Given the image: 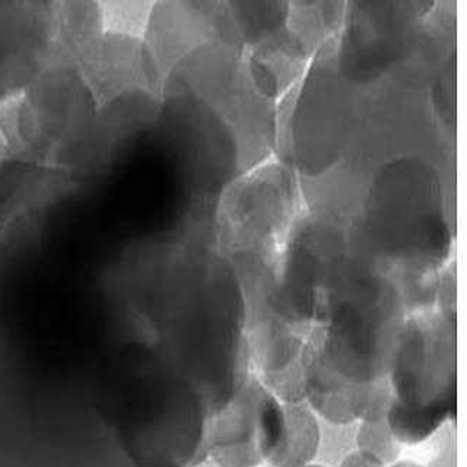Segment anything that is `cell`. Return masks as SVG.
<instances>
[{"mask_svg":"<svg viewBox=\"0 0 467 467\" xmlns=\"http://www.w3.org/2000/svg\"><path fill=\"white\" fill-rule=\"evenodd\" d=\"M389 381L394 406L456 423V318L423 311L406 319Z\"/></svg>","mask_w":467,"mask_h":467,"instance_id":"cell-1","label":"cell"},{"mask_svg":"<svg viewBox=\"0 0 467 467\" xmlns=\"http://www.w3.org/2000/svg\"><path fill=\"white\" fill-rule=\"evenodd\" d=\"M284 433V403L251 373L237 396L209 421L207 461L217 467H261Z\"/></svg>","mask_w":467,"mask_h":467,"instance_id":"cell-2","label":"cell"},{"mask_svg":"<svg viewBox=\"0 0 467 467\" xmlns=\"http://www.w3.org/2000/svg\"><path fill=\"white\" fill-rule=\"evenodd\" d=\"M59 62L75 69L99 111L129 92H157L161 87L144 37L107 31L102 25L69 47Z\"/></svg>","mask_w":467,"mask_h":467,"instance_id":"cell-3","label":"cell"},{"mask_svg":"<svg viewBox=\"0 0 467 467\" xmlns=\"http://www.w3.org/2000/svg\"><path fill=\"white\" fill-rule=\"evenodd\" d=\"M57 2H0V106L57 61Z\"/></svg>","mask_w":467,"mask_h":467,"instance_id":"cell-4","label":"cell"},{"mask_svg":"<svg viewBox=\"0 0 467 467\" xmlns=\"http://www.w3.org/2000/svg\"><path fill=\"white\" fill-rule=\"evenodd\" d=\"M285 433L272 454V467H305L316 463L322 443V423L306 401L284 403Z\"/></svg>","mask_w":467,"mask_h":467,"instance_id":"cell-5","label":"cell"},{"mask_svg":"<svg viewBox=\"0 0 467 467\" xmlns=\"http://www.w3.org/2000/svg\"><path fill=\"white\" fill-rule=\"evenodd\" d=\"M356 449L389 467L400 461L403 444L397 441L387 426L386 417L364 420L356 426Z\"/></svg>","mask_w":467,"mask_h":467,"instance_id":"cell-6","label":"cell"},{"mask_svg":"<svg viewBox=\"0 0 467 467\" xmlns=\"http://www.w3.org/2000/svg\"><path fill=\"white\" fill-rule=\"evenodd\" d=\"M152 5L149 2H99L102 27L107 31L144 37Z\"/></svg>","mask_w":467,"mask_h":467,"instance_id":"cell-7","label":"cell"},{"mask_svg":"<svg viewBox=\"0 0 467 467\" xmlns=\"http://www.w3.org/2000/svg\"><path fill=\"white\" fill-rule=\"evenodd\" d=\"M456 431L449 439V431L441 451H437L436 457L431 461L429 467H456Z\"/></svg>","mask_w":467,"mask_h":467,"instance_id":"cell-8","label":"cell"},{"mask_svg":"<svg viewBox=\"0 0 467 467\" xmlns=\"http://www.w3.org/2000/svg\"><path fill=\"white\" fill-rule=\"evenodd\" d=\"M338 467H386L383 464L377 462L373 457L367 456V454L361 453V451H349L346 457H342V461L339 462Z\"/></svg>","mask_w":467,"mask_h":467,"instance_id":"cell-9","label":"cell"},{"mask_svg":"<svg viewBox=\"0 0 467 467\" xmlns=\"http://www.w3.org/2000/svg\"><path fill=\"white\" fill-rule=\"evenodd\" d=\"M389 467H424L421 466V464L416 463V462L413 461H397L396 463L391 464V466Z\"/></svg>","mask_w":467,"mask_h":467,"instance_id":"cell-10","label":"cell"},{"mask_svg":"<svg viewBox=\"0 0 467 467\" xmlns=\"http://www.w3.org/2000/svg\"><path fill=\"white\" fill-rule=\"evenodd\" d=\"M305 467H329V466H326V464H322V463H312V464H308V466H305Z\"/></svg>","mask_w":467,"mask_h":467,"instance_id":"cell-11","label":"cell"}]
</instances>
